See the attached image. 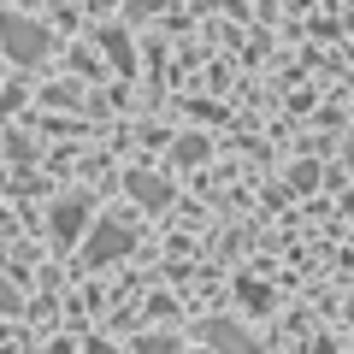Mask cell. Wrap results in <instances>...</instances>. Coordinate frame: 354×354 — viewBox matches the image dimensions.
Here are the masks:
<instances>
[{
    "label": "cell",
    "mask_w": 354,
    "mask_h": 354,
    "mask_svg": "<svg viewBox=\"0 0 354 354\" xmlns=\"http://www.w3.org/2000/svg\"><path fill=\"white\" fill-rule=\"evenodd\" d=\"M0 48H6V59L36 65L41 53H48V30L30 24V18H18V12H6V18H0Z\"/></svg>",
    "instance_id": "cell-1"
},
{
    "label": "cell",
    "mask_w": 354,
    "mask_h": 354,
    "mask_svg": "<svg viewBox=\"0 0 354 354\" xmlns=\"http://www.w3.org/2000/svg\"><path fill=\"white\" fill-rule=\"evenodd\" d=\"M130 242H136V236H130V225H113V218H106V225L95 230V242L83 248V260L88 266H106V260H118V254H130Z\"/></svg>",
    "instance_id": "cell-2"
},
{
    "label": "cell",
    "mask_w": 354,
    "mask_h": 354,
    "mask_svg": "<svg viewBox=\"0 0 354 354\" xmlns=\"http://www.w3.org/2000/svg\"><path fill=\"white\" fill-rule=\"evenodd\" d=\"M207 342H213L218 354H254V342L242 337V330L230 325V319H218V325H207Z\"/></svg>",
    "instance_id": "cell-3"
},
{
    "label": "cell",
    "mask_w": 354,
    "mask_h": 354,
    "mask_svg": "<svg viewBox=\"0 0 354 354\" xmlns=\"http://www.w3.org/2000/svg\"><path fill=\"white\" fill-rule=\"evenodd\" d=\"M83 218H88V201H59L53 207V230L71 236V242H77V230H83Z\"/></svg>",
    "instance_id": "cell-4"
},
{
    "label": "cell",
    "mask_w": 354,
    "mask_h": 354,
    "mask_svg": "<svg viewBox=\"0 0 354 354\" xmlns=\"http://www.w3.org/2000/svg\"><path fill=\"white\" fill-rule=\"evenodd\" d=\"M130 189H136V201H142V207H165V183H160V177L130 171Z\"/></svg>",
    "instance_id": "cell-5"
},
{
    "label": "cell",
    "mask_w": 354,
    "mask_h": 354,
    "mask_svg": "<svg viewBox=\"0 0 354 354\" xmlns=\"http://www.w3.org/2000/svg\"><path fill=\"white\" fill-rule=\"evenodd\" d=\"M142 354H177V337H160L153 330V337H142Z\"/></svg>",
    "instance_id": "cell-6"
}]
</instances>
